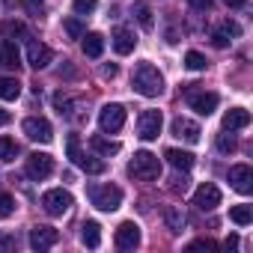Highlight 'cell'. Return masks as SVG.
<instances>
[{
  "label": "cell",
  "instance_id": "1",
  "mask_svg": "<svg viewBox=\"0 0 253 253\" xmlns=\"http://www.w3.org/2000/svg\"><path fill=\"white\" fill-rule=\"evenodd\" d=\"M131 84H134V89H137L140 95H146V98H155V95L164 92V75H161L158 66H152V63H137V66H134V75H131Z\"/></svg>",
  "mask_w": 253,
  "mask_h": 253
},
{
  "label": "cell",
  "instance_id": "2",
  "mask_svg": "<svg viewBox=\"0 0 253 253\" xmlns=\"http://www.w3.org/2000/svg\"><path fill=\"white\" fill-rule=\"evenodd\" d=\"M128 173H131L134 179H140V182H152V179L161 176V161H158V155L140 149V152H134V158L128 161Z\"/></svg>",
  "mask_w": 253,
  "mask_h": 253
},
{
  "label": "cell",
  "instance_id": "3",
  "mask_svg": "<svg viewBox=\"0 0 253 253\" xmlns=\"http://www.w3.org/2000/svg\"><path fill=\"white\" fill-rule=\"evenodd\" d=\"M86 194L98 211H116L122 206V188H116V185H89Z\"/></svg>",
  "mask_w": 253,
  "mask_h": 253
},
{
  "label": "cell",
  "instance_id": "4",
  "mask_svg": "<svg viewBox=\"0 0 253 253\" xmlns=\"http://www.w3.org/2000/svg\"><path fill=\"white\" fill-rule=\"evenodd\" d=\"M72 194L69 191H63V188H54V191H45V197H42V209L51 214V217H63L69 209H72Z\"/></svg>",
  "mask_w": 253,
  "mask_h": 253
},
{
  "label": "cell",
  "instance_id": "5",
  "mask_svg": "<svg viewBox=\"0 0 253 253\" xmlns=\"http://www.w3.org/2000/svg\"><path fill=\"white\" fill-rule=\"evenodd\" d=\"M21 128H24V134H27L33 143H51V140H54V128H51V122H48L45 116H27V119L21 122Z\"/></svg>",
  "mask_w": 253,
  "mask_h": 253
},
{
  "label": "cell",
  "instance_id": "6",
  "mask_svg": "<svg viewBox=\"0 0 253 253\" xmlns=\"http://www.w3.org/2000/svg\"><path fill=\"white\" fill-rule=\"evenodd\" d=\"M125 125V107L122 104H104L101 110H98V128L104 131V134H113V131H119Z\"/></svg>",
  "mask_w": 253,
  "mask_h": 253
},
{
  "label": "cell",
  "instance_id": "7",
  "mask_svg": "<svg viewBox=\"0 0 253 253\" xmlns=\"http://www.w3.org/2000/svg\"><path fill=\"white\" fill-rule=\"evenodd\" d=\"M24 170H27V176H30V179L42 182V179H48V176L54 173V158H51L48 152H30V155H27Z\"/></svg>",
  "mask_w": 253,
  "mask_h": 253
},
{
  "label": "cell",
  "instance_id": "8",
  "mask_svg": "<svg viewBox=\"0 0 253 253\" xmlns=\"http://www.w3.org/2000/svg\"><path fill=\"white\" fill-rule=\"evenodd\" d=\"M161 125H164L161 110H143L140 119H137V134H140V140H158Z\"/></svg>",
  "mask_w": 253,
  "mask_h": 253
},
{
  "label": "cell",
  "instance_id": "9",
  "mask_svg": "<svg viewBox=\"0 0 253 253\" xmlns=\"http://www.w3.org/2000/svg\"><path fill=\"white\" fill-rule=\"evenodd\" d=\"M217 92H206V89H188V104L191 110H197L200 116H211L217 110Z\"/></svg>",
  "mask_w": 253,
  "mask_h": 253
},
{
  "label": "cell",
  "instance_id": "10",
  "mask_svg": "<svg viewBox=\"0 0 253 253\" xmlns=\"http://www.w3.org/2000/svg\"><path fill=\"white\" fill-rule=\"evenodd\" d=\"M194 206H197L200 211H211V209H217V206H220V188L211 185V182H203V185L194 191Z\"/></svg>",
  "mask_w": 253,
  "mask_h": 253
},
{
  "label": "cell",
  "instance_id": "11",
  "mask_svg": "<svg viewBox=\"0 0 253 253\" xmlns=\"http://www.w3.org/2000/svg\"><path fill=\"white\" fill-rule=\"evenodd\" d=\"M113 241H116V247H119V250H134V247L140 244V226H137L134 220L119 223V226H116Z\"/></svg>",
  "mask_w": 253,
  "mask_h": 253
},
{
  "label": "cell",
  "instance_id": "12",
  "mask_svg": "<svg viewBox=\"0 0 253 253\" xmlns=\"http://www.w3.org/2000/svg\"><path fill=\"white\" fill-rule=\"evenodd\" d=\"M229 185L238 191V194H250L253 191V170L247 167V164H232L229 167Z\"/></svg>",
  "mask_w": 253,
  "mask_h": 253
},
{
  "label": "cell",
  "instance_id": "13",
  "mask_svg": "<svg viewBox=\"0 0 253 253\" xmlns=\"http://www.w3.org/2000/svg\"><path fill=\"white\" fill-rule=\"evenodd\" d=\"M57 241H60V232H57L54 226H33V229H30V247L39 250V253H42V250H51Z\"/></svg>",
  "mask_w": 253,
  "mask_h": 253
},
{
  "label": "cell",
  "instance_id": "14",
  "mask_svg": "<svg viewBox=\"0 0 253 253\" xmlns=\"http://www.w3.org/2000/svg\"><path fill=\"white\" fill-rule=\"evenodd\" d=\"M200 125L194 122V119H188V116H176L173 119V137H179V140H185V143H197L200 140Z\"/></svg>",
  "mask_w": 253,
  "mask_h": 253
},
{
  "label": "cell",
  "instance_id": "15",
  "mask_svg": "<svg viewBox=\"0 0 253 253\" xmlns=\"http://www.w3.org/2000/svg\"><path fill=\"white\" fill-rule=\"evenodd\" d=\"M51 60H54V54H51L48 45H42V42H36V39L27 42V66H33V69H45Z\"/></svg>",
  "mask_w": 253,
  "mask_h": 253
},
{
  "label": "cell",
  "instance_id": "16",
  "mask_svg": "<svg viewBox=\"0 0 253 253\" xmlns=\"http://www.w3.org/2000/svg\"><path fill=\"white\" fill-rule=\"evenodd\" d=\"M250 125V110L244 107H229L223 113V131H238V128H247Z\"/></svg>",
  "mask_w": 253,
  "mask_h": 253
},
{
  "label": "cell",
  "instance_id": "17",
  "mask_svg": "<svg viewBox=\"0 0 253 253\" xmlns=\"http://www.w3.org/2000/svg\"><path fill=\"white\" fill-rule=\"evenodd\" d=\"M238 33H241V27H238L235 21H223V24L211 33V42H214V48H226Z\"/></svg>",
  "mask_w": 253,
  "mask_h": 253
},
{
  "label": "cell",
  "instance_id": "18",
  "mask_svg": "<svg viewBox=\"0 0 253 253\" xmlns=\"http://www.w3.org/2000/svg\"><path fill=\"white\" fill-rule=\"evenodd\" d=\"M134 45H137V39H134L131 30H125V27H122V30L113 33V51H116V54H122V57H125V54H131Z\"/></svg>",
  "mask_w": 253,
  "mask_h": 253
},
{
  "label": "cell",
  "instance_id": "19",
  "mask_svg": "<svg viewBox=\"0 0 253 253\" xmlns=\"http://www.w3.org/2000/svg\"><path fill=\"white\" fill-rule=\"evenodd\" d=\"M164 158L170 161V167H176V170H182V173H188V170L194 167V155L185 152V149H167Z\"/></svg>",
  "mask_w": 253,
  "mask_h": 253
},
{
  "label": "cell",
  "instance_id": "20",
  "mask_svg": "<svg viewBox=\"0 0 253 253\" xmlns=\"http://www.w3.org/2000/svg\"><path fill=\"white\" fill-rule=\"evenodd\" d=\"M75 167H81V170L89 173V176H101V173L107 170V164H104L98 155H86V152H81V158L75 161Z\"/></svg>",
  "mask_w": 253,
  "mask_h": 253
},
{
  "label": "cell",
  "instance_id": "21",
  "mask_svg": "<svg viewBox=\"0 0 253 253\" xmlns=\"http://www.w3.org/2000/svg\"><path fill=\"white\" fill-rule=\"evenodd\" d=\"M81 39H84V54L92 57V60H98L101 51H104V36L101 33H84Z\"/></svg>",
  "mask_w": 253,
  "mask_h": 253
},
{
  "label": "cell",
  "instance_id": "22",
  "mask_svg": "<svg viewBox=\"0 0 253 253\" xmlns=\"http://www.w3.org/2000/svg\"><path fill=\"white\" fill-rule=\"evenodd\" d=\"M81 241H84L86 247H98V244H101V226H98V220H84V226H81Z\"/></svg>",
  "mask_w": 253,
  "mask_h": 253
},
{
  "label": "cell",
  "instance_id": "23",
  "mask_svg": "<svg viewBox=\"0 0 253 253\" xmlns=\"http://www.w3.org/2000/svg\"><path fill=\"white\" fill-rule=\"evenodd\" d=\"M89 146H92V149H95L98 155H116V152L122 149V146H119L116 140H104L101 134H92V137H89Z\"/></svg>",
  "mask_w": 253,
  "mask_h": 253
},
{
  "label": "cell",
  "instance_id": "24",
  "mask_svg": "<svg viewBox=\"0 0 253 253\" xmlns=\"http://www.w3.org/2000/svg\"><path fill=\"white\" fill-rule=\"evenodd\" d=\"M21 95V84L15 78H0V98L3 101H15Z\"/></svg>",
  "mask_w": 253,
  "mask_h": 253
},
{
  "label": "cell",
  "instance_id": "25",
  "mask_svg": "<svg viewBox=\"0 0 253 253\" xmlns=\"http://www.w3.org/2000/svg\"><path fill=\"white\" fill-rule=\"evenodd\" d=\"M164 220H167V229H170V232H182L185 223H188V217H185L179 209H167V211H164Z\"/></svg>",
  "mask_w": 253,
  "mask_h": 253
},
{
  "label": "cell",
  "instance_id": "26",
  "mask_svg": "<svg viewBox=\"0 0 253 253\" xmlns=\"http://www.w3.org/2000/svg\"><path fill=\"white\" fill-rule=\"evenodd\" d=\"M3 66L6 69H18L21 66V54H18L15 42H3Z\"/></svg>",
  "mask_w": 253,
  "mask_h": 253
},
{
  "label": "cell",
  "instance_id": "27",
  "mask_svg": "<svg viewBox=\"0 0 253 253\" xmlns=\"http://www.w3.org/2000/svg\"><path fill=\"white\" fill-rule=\"evenodd\" d=\"M229 220H232V223H238V226H247V223L253 220L250 206H232V209H229Z\"/></svg>",
  "mask_w": 253,
  "mask_h": 253
},
{
  "label": "cell",
  "instance_id": "28",
  "mask_svg": "<svg viewBox=\"0 0 253 253\" xmlns=\"http://www.w3.org/2000/svg\"><path fill=\"white\" fill-rule=\"evenodd\" d=\"M54 107L60 110V116H72L75 101H72V95H69V92H54Z\"/></svg>",
  "mask_w": 253,
  "mask_h": 253
},
{
  "label": "cell",
  "instance_id": "29",
  "mask_svg": "<svg viewBox=\"0 0 253 253\" xmlns=\"http://www.w3.org/2000/svg\"><path fill=\"white\" fill-rule=\"evenodd\" d=\"M18 155V143L12 137H0V161H15Z\"/></svg>",
  "mask_w": 253,
  "mask_h": 253
},
{
  "label": "cell",
  "instance_id": "30",
  "mask_svg": "<svg viewBox=\"0 0 253 253\" xmlns=\"http://www.w3.org/2000/svg\"><path fill=\"white\" fill-rule=\"evenodd\" d=\"M185 66H188L191 72H203V69L209 66V60H206L200 51H188V54H185Z\"/></svg>",
  "mask_w": 253,
  "mask_h": 253
},
{
  "label": "cell",
  "instance_id": "31",
  "mask_svg": "<svg viewBox=\"0 0 253 253\" xmlns=\"http://www.w3.org/2000/svg\"><path fill=\"white\" fill-rule=\"evenodd\" d=\"M63 30L69 33V39H81V36L86 33V30H84V24H81L78 18H66V21H63Z\"/></svg>",
  "mask_w": 253,
  "mask_h": 253
},
{
  "label": "cell",
  "instance_id": "32",
  "mask_svg": "<svg viewBox=\"0 0 253 253\" xmlns=\"http://www.w3.org/2000/svg\"><path fill=\"white\" fill-rule=\"evenodd\" d=\"M12 211H15V200L6 191H0V217H9Z\"/></svg>",
  "mask_w": 253,
  "mask_h": 253
},
{
  "label": "cell",
  "instance_id": "33",
  "mask_svg": "<svg viewBox=\"0 0 253 253\" xmlns=\"http://www.w3.org/2000/svg\"><path fill=\"white\" fill-rule=\"evenodd\" d=\"M95 6H98V0H72V9H75L78 15H89Z\"/></svg>",
  "mask_w": 253,
  "mask_h": 253
},
{
  "label": "cell",
  "instance_id": "34",
  "mask_svg": "<svg viewBox=\"0 0 253 253\" xmlns=\"http://www.w3.org/2000/svg\"><path fill=\"white\" fill-rule=\"evenodd\" d=\"M3 33H6L9 39H15V36L24 33V24H21V21H3Z\"/></svg>",
  "mask_w": 253,
  "mask_h": 253
},
{
  "label": "cell",
  "instance_id": "35",
  "mask_svg": "<svg viewBox=\"0 0 253 253\" xmlns=\"http://www.w3.org/2000/svg\"><path fill=\"white\" fill-rule=\"evenodd\" d=\"M217 149L220 152H235V137L232 134H217Z\"/></svg>",
  "mask_w": 253,
  "mask_h": 253
},
{
  "label": "cell",
  "instance_id": "36",
  "mask_svg": "<svg viewBox=\"0 0 253 253\" xmlns=\"http://www.w3.org/2000/svg\"><path fill=\"white\" fill-rule=\"evenodd\" d=\"M170 188H173V191H182V194H185V191H188V176H185V173L179 170V173L173 176V185H170Z\"/></svg>",
  "mask_w": 253,
  "mask_h": 253
},
{
  "label": "cell",
  "instance_id": "37",
  "mask_svg": "<svg viewBox=\"0 0 253 253\" xmlns=\"http://www.w3.org/2000/svg\"><path fill=\"white\" fill-rule=\"evenodd\" d=\"M188 247H191V250H214L217 244H214L211 238H197V241H191Z\"/></svg>",
  "mask_w": 253,
  "mask_h": 253
},
{
  "label": "cell",
  "instance_id": "38",
  "mask_svg": "<svg viewBox=\"0 0 253 253\" xmlns=\"http://www.w3.org/2000/svg\"><path fill=\"white\" fill-rule=\"evenodd\" d=\"M137 21H140V24L149 30V27H152V12H149L146 6H140V9H137Z\"/></svg>",
  "mask_w": 253,
  "mask_h": 253
},
{
  "label": "cell",
  "instance_id": "39",
  "mask_svg": "<svg viewBox=\"0 0 253 253\" xmlns=\"http://www.w3.org/2000/svg\"><path fill=\"white\" fill-rule=\"evenodd\" d=\"M12 247H15V235L0 232V250H12Z\"/></svg>",
  "mask_w": 253,
  "mask_h": 253
},
{
  "label": "cell",
  "instance_id": "40",
  "mask_svg": "<svg viewBox=\"0 0 253 253\" xmlns=\"http://www.w3.org/2000/svg\"><path fill=\"white\" fill-rule=\"evenodd\" d=\"M191 6H194V9H200V12H211V6H214V3H211V0H191Z\"/></svg>",
  "mask_w": 253,
  "mask_h": 253
},
{
  "label": "cell",
  "instance_id": "41",
  "mask_svg": "<svg viewBox=\"0 0 253 253\" xmlns=\"http://www.w3.org/2000/svg\"><path fill=\"white\" fill-rule=\"evenodd\" d=\"M116 72H119V69H116L113 63H107V66H101V78H116Z\"/></svg>",
  "mask_w": 253,
  "mask_h": 253
},
{
  "label": "cell",
  "instance_id": "42",
  "mask_svg": "<svg viewBox=\"0 0 253 253\" xmlns=\"http://www.w3.org/2000/svg\"><path fill=\"white\" fill-rule=\"evenodd\" d=\"M223 247H226V250H235V247H238V235H229V238L223 241Z\"/></svg>",
  "mask_w": 253,
  "mask_h": 253
},
{
  "label": "cell",
  "instance_id": "43",
  "mask_svg": "<svg viewBox=\"0 0 253 253\" xmlns=\"http://www.w3.org/2000/svg\"><path fill=\"white\" fill-rule=\"evenodd\" d=\"M247 3V0H226V6H232V9H241Z\"/></svg>",
  "mask_w": 253,
  "mask_h": 253
},
{
  "label": "cell",
  "instance_id": "44",
  "mask_svg": "<svg viewBox=\"0 0 253 253\" xmlns=\"http://www.w3.org/2000/svg\"><path fill=\"white\" fill-rule=\"evenodd\" d=\"M6 122H9V113H6L3 107H0V125H6Z\"/></svg>",
  "mask_w": 253,
  "mask_h": 253
},
{
  "label": "cell",
  "instance_id": "45",
  "mask_svg": "<svg viewBox=\"0 0 253 253\" xmlns=\"http://www.w3.org/2000/svg\"><path fill=\"white\" fill-rule=\"evenodd\" d=\"M0 66H3V42H0Z\"/></svg>",
  "mask_w": 253,
  "mask_h": 253
}]
</instances>
